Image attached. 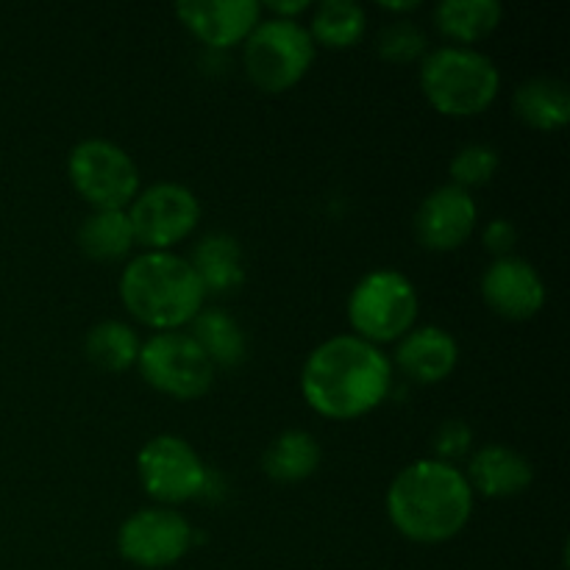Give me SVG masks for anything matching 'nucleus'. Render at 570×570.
I'll return each instance as SVG.
<instances>
[{
    "label": "nucleus",
    "mask_w": 570,
    "mask_h": 570,
    "mask_svg": "<svg viewBox=\"0 0 570 570\" xmlns=\"http://www.w3.org/2000/svg\"><path fill=\"white\" fill-rule=\"evenodd\" d=\"M393 365L356 334H337L317 345L301 371L306 404L332 421H354L376 410L390 393Z\"/></svg>",
    "instance_id": "nucleus-1"
},
{
    "label": "nucleus",
    "mask_w": 570,
    "mask_h": 570,
    "mask_svg": "<svg viewBox=\"0 0 570 570\" xmlns=\"http://www.w3.org/2000/svg\"><path fill=\"white\" fill-rule=\"evenodd\" d=\"M473 490L465 473L440 460H417L393 479L387 490V518L406 540L440 546L468 527Z\"/></svg>",
    "instance_id": "nucleus-2"
},
{
    "label": "nucleus",
    "mask_w": 570,
    "mask_h": 570,
    "mask_svg": "<svg viewBox=\"0 0 570 570\" xmlns=\"http://www.w3.org/2000/svg\"><path fill=\"white\" fill-rule=\"evenodd\" d=\"M120 301L145 326L178 332L204 309L206 289L189 259L170 250H145L122 271Z\"/></svg>",
    "instance_id": "nucleus-3"
},
{
    "label": "nucleus",
    "mask_w": 570,
    "mask_h": 570,
    "mask_svg": "<svg viewBox=\"0 0 570 570\" xmlns=\"http://www.w3.org/2000/svg\"><path fill=\"white\" fill-rule=\"evenodd\" d=\"M499 67L482 50L445 45L421 59V89L445 117H476L495 100Z\"/></svg>",
    "instance_id": "nucleus-4"
},
{
    "label": "nucleus",
    "mask_w": 570,
    "mask_h": 570,
    "mask_svg": "<svg viewBox=\"0 0 570 570\" xmlns=\"http://www.w3.org/2000/svg\"><path fill=\"white\" fill-rule=\"evenodd\" d=\"M315 61V42L298 20L256 22L254 31L243 42V65L254 87L262 92H287L309 72Z\"/></svg>",
    "instance_id": "nucleus-5"
},
{
    "label": "nucleus",
    "mask_w": 570,
    "mask_h": 570,
    "mask_svg": "<svg viewBox=\"0 0 570 570\" xmlns=\"http://www.w3.org/2000/svg\"><path fill=\"white\" fill-rule=\"evenodd\" d=\"M417 289L404 273L373 271L360 278L348 298V321L365 343H393L415 328Z\"/></svg>",
    "instance_id": "nucleus-6"
},
{
    "label": "nucleus",
    "mask_w": 570,
    "mask_h": 570,
    "mask_svg": "<svg viewBox=\"0 0 570 570\" xmlns=\"http://www.w3.org/2000/svg\"><path fill=\"white\" fill-rule=\"evenodd\" d=\"M76 193L95 212L126 209L139 195V170L131 156L109 139H81L67 159Z\"/></svg>",
    "instance_id": "nucleus-7"
},
{
    "label": "nucleus",
    "mask_w": 570,
    "mask_h": 570,
    "mask_svg": "<svg viewBox=\"0 0 570 570\" xmlns=\"http://www.w3.org/2000/svg\"><path fill=\"white\" fill-rule=\"evenodd\" d=\"M137 367L145 382L178 401L200 399L215 384V365L187 332H159L139 345Z\"/></svg>",
    "instance_id": "nucleus-8"
},
{
    "label": "nucleus",
    "mask_w": 570,
    "mask_h": 570,
    "mask_svg": "<svg viewBox=\"0 0 570 570\" xmlns=\"http://www.w3.org/2000/svg\"><path fill=\"white\" fill-rule=\"evenodd\" d=\"M134 243L148 250H170L195 232L200 220V204L193 189L176 181L150 184L131 200L128 209Z\"/></svg>",
    "instance_id": "nucleus-9"
},
{
    "label": "nucleus",
    "mask_w": 570,
    "mask_h": 570,
    "mask_svg": "<svg viewBox=\"0 0 570 570\" xmlns=\"http://www.w3.org/2000/svg\"><path fill=\"white\" fill-rule=\"evenodd\" d=\"M137 473L145 493L161 504H184L204 493L206 473L198 451L176 434L148 440L137 456Z\"/></svg>",
    "instance_id": "nucleus-10"
},
{
    "label": "nucleus",
    "mask_w": 570,
    "mask_h": 570,
    "mask_svg": "<svg viewBox=\"0 0 570 570\" xmlns=\"http://www.w3.org/2000/svg\"><path fill=\"white\" fill-rule=\"evenodd\" d=\"M193 546V527L170 507H148L126 518L117 532V551L137 568L159 570L181 560Z\"/></svg>",
    "instance_id": "nucleus-11"
},
{
    "label": "nucleus",
    "mask_w": 570,
    "mask_h": 570,
    "mask_svg": "<svg viewBox=\"0 0 570 570\" xmlns=\"http://www.w3.org/2000/svg\"><path fill=\"white\" fill-rule=\"evenodd\" d=\"M479 220V206L468 189L443 184L421 200L415 212V237L426 250L449 254L462 248Z\"/></svg>",
    "instance_id": "nucleus-12"
},
{
    "label": "nucleus",
    "mask_w": 570,
    "mask_h": 570,
    "mask_svg": "<svg viewBox=\"0 0 570 570\" xmlns=\"http://www.w3.org/2000/svg\"><path fill=\"white\" fill-rule=\"evenodd\" d=\"M482 298L504 321H532L546 306L549 289L527 259L501 256L484 271Z\"/></svg>",
    "instance_id": "nucleus-13"
},
{
    "label": "nucleus",
    "mask_w": 570,
    "mask_h": 570,
    "mask_svg": "<svg viewBox=\"0 0 570 570\" xmlns=\"http://www.w3.org/2000/svg\"><path fill=\"white\" fill-rule=\"evenodd\" d=\"M176 14L200 42L226 50L248 39L262 20V6L256 0H184Z\"/></svg>",
    "instance_id": "nucleus-14"
},
{
    "label": "nucleus",
    "mask_w": 570,
    "mask_h": 570,
    "mask_svg": "<svg viewBox=\"0 0 570 570\" xmlns=\"http://www.w3.org/2000/svg\"><path fill=\"white\" fill-rule=\"evenodd\" d=\"M460 345L454 334L440 326H421L404 334L395 348V365L417 384H438L454 373Z\"/></svg>",
    "instance_id": "nucleus-15"
},
{
    "label": "nucleus",
    "mask_w": 570,
    "mask_h": 570,
    "mask_svg": "<svg viewBox=\"0 0 570 570\" xmlns=\"http://www.w3.org/2000/svg\"><path fill=\"white\" fill-rule=\"evenodd\" d=\"M465 479L473 493H482L484 499H512L532 488L534 471L532 462L515 449L490 443L471 456Z\"/></svg>",
    "instance_id": "nucleus-16"
},
{
    "label": "nucleus",
    "mask_w": 570,
    "mask_h": 570,
    "mask_svg": "<svg viewBox=\"0 0 570 570\" xmlns=\"http://www.w3.org/2000/svg\"><path fill=\"white\" fill-rule=\"evenodd\" d=\"M193 271L198 273L206 295H226L243 287L245 282V256L232 234H206L193 250L189 259Z\"/></svg>",
    "instance_id": "nucleus-17"
},
{
    "label": "nucleus",
    "mask_w": 570,
    "mask_h": 570,
    "mask_svg": "<svg viewBox=\"0 0 570 570\" xmlns=\"http://www.w3.org/2000/svg\"><path fill=\"white\" fill-rule=\"evenodd\" d=\"M512 109L534 131H560L570 120L568 83L549 76L529 78L512 95Z\"/></svg>",
    "instance_id": "nucleus-18"
},
{
    "label": "nucleus",
    "mask_w": 570,
    "mask_h": 570,
    "mask_svg": "<svg viewBox=\"0 0 570 570\" xmlns=\"http://www.w3.org/2000/svg\"><path fill=\"white\" fill-rule=\"evenodd\" d=\"M504 17L499 0H443L434 9V26L460 48L490 37Z\"/></svg>",
    "instance_id": "nucleus-19"
},
{
    "label": "nucleus",
    "mask_w": 570,
    "mask_h": 570,
    "mask_svg": "<svg viewBox=\"0 0 570 570\" xmlns=\"http://www.w3.org/2000/svg\"><path fill=\"white\" fill-rule=\"evenodd\" d=\"M321 456V443L309 432H304V429H289V432H282L267 445V451L262 454V471L273 482H304V479H309L317 471Z\"/></svg>",
    "instance_id": "nucleus-20"
},
{
    "label": "nucleus",
    "mask_w": 570,
    "mask_h": 570,
    "mask_svg": "<svg viewBox=\"0 0 570 570\" xmlns=\"http://www.w3.org/2000/svg\"><path fill=\"white\" fill-rule=\"evenodd\" d=\"M189 337L198 343L206 360L215 367H237L248 354V340H245L243 326L228 315L226 309H200L193 321V334Z\"/></svg>",
    "instance_id": "nucleus-21"
},
{
    "label": "nucleus",
    "mask_w": 570,
    "mask_h": 570,
    "mask_svg": "<svg viewBox=\"0 0 570 570\" xmlns=\"http://www.w3.org/2000/svg\"><path fill=\"white\" fill-rule=\"evenodd\" d=\"M131 220L126 209L92 212L78 228V248L95 262H117L134 248Z\"/></svg>",
    "instance_id": "nucleus-22"
},
{
    "label": "nucleus",
    "mask_w": 570,
    "mask_h": 570,
    "mask_svg": "<svg viewBox=\"0 0 570 570\" xmlns=\"http://www.w3.org/2000/svg\"><path fill=\"white\" fill-rule=\"evenodd\" d=\"M367 14L354 0H323L315 6L312 28H306L312 42L326 45L332 50L354 48L365 37Z\"/></svg>",
    "instance_id": "nucleus-23"
},
{
    "label": "nucleus",
    "mask_w": 570,
    "mask_h": 570,
    "mask_svg": "<svg viewBox=\"0 0 570 570\" xmlns=\"http://www.w3.org/2000/svg\"><path fill=\"white\" fill-rule=\"evenodd\" d=\"M139 337L131 326L120 321H104L92 326L83 337V354L98 371L122 373L137 365Z\"/></svg>",
    "instance_id": "nucleus-24"
},
{
    "label": "nucleus",
    "mask_w": 570,
    "mask_h": 570,
    "mask_svg": "<svg viewBox=\"0 0 570 570\" xmlns=\"http://www.w3.org/2000/svg\"><path fill=\"white\" fill-rule=\"evenodd\" d=\"M376 50L390 65H412L426 56L429 39L423 28L412 20H393L379 31Z\"/></svg>",
    "instance_id": "nucleus-25"
},
{
    "label": "nucleus",
    "mask_w": 570,
    "mask_h": 570,
    "mask_svg": "<svg viewBox=\"0 0 570 570\" xmlns=\"http://www.w3.org/2000/svg\"><path fill=\"white\" fill-rule=\"evenodd\" d=\"M499 150L484 142H471L456 150L454 159H451V184L471 193V187H484V184L493 181V176L499 173Z\"/></svg>",
    "instance_id": "nucleus-26"
},
{
    "label": "nucleus",
    "mask_w": 570,
    "mask_h": 570,
    "mask_svg": "<svg viewBox=\"0 0 570 570\" xmlns=\"http://www.w3.org/2000/svg\"><path fill=\"white\" fill-rule=\"evenodd\" d=\"M471 445L473 432L465 421H445L434 432V454H438L434 460L454 465V460H462L471 451Z\"/></svg>",
    "instance_id": "nucleus-27"
},
{
    "label": "nucleus",
    "mask_w": 570,
    "mask_h": 570,
    "mask_svg": "<svg viewBox=\"0 0 570 570\" xmlns=\"http://www.w3.org/2000/svg\"><path fill=\"white\" fill-rule=\"evenodd\" d=\"M482 239H484V245H488L490 254H495V259H501V256H510V250L515 248L518 232L510 220H501L499 217V220L488 223Z\"/></svg>",
    "instance_id": "nucleus-28"
},
{
    "label": "nucleus",
    "mask_w": 570,
    "mask_h": 570,
    "mask_svg": "<svg viewBox=\"0 0 570 570\" xmlns=\"http://www.w3.org/2000/svg\"><path fill=\"white\" fill-rule=\"evenodd\" d=\"M267 9L273 11V17H278V20H295L298 14H304L306 9H309V0H293V3H278V0H273V3H267Z\"/></svg>",
    "instance_id": "nucleus-29"
},
{
    "label": "nucleus",
    "mask_w": 570,
    "mask_h": 570,
    "mask_svg": "<svg viewBox=\"0 0 570 570\" xmlns=\"http://www.w3.org/2000/svg\"><path fill=\"white\" fill-rule=\"evenodd\" d=\"M417 0H406V3H382L384 11H393V14H404V11H415L417 9Z\"/></svg>",
    "instance_id": "nucleus-30"
}]
</instances>
